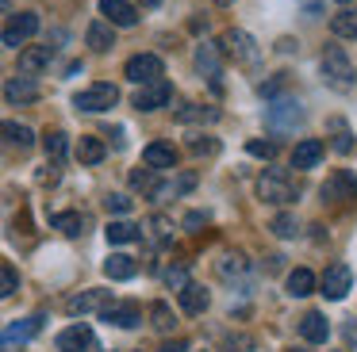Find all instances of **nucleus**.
I'll use <instances>...</instances> for the list:
<instances>
[{"label":"nucleus","instance_id":"nucleus-39","mask_svg":"<svg viewBox=\"0 0 357 352\" xmlns=\"http://www.w3.org/2000/svg\"><path fill=\"white\" fill-rule=\"evenodd\" d=\"M165 283H169L173 291H181L188 283V275H185V264H177V268H169V272H165Z\"/></svg>","mask_w":357,"mask_h":352},{"label":"nucleus","instance_id":"nucleus-42","mask_svg":"<svg viewBox=\"0 0 357 352\" xmlns=\"http://www.w3.org/2000/svg\"><path fill=\"white\" fill-rule=\"evenodd\" d=\"M150 226H154L158 241H169V218H162V214H154V218H150Z\"/></svg>","mask_w":357,"mask_h":352},{"label":"nucleus","instance_id":"nucleus-18","mask_svg":"<svg viewBox=\"0 0 357 352\" xmlns=\"http://www.w3.org/2000/svg\"><path fill=\"white\" fill-rule=\"evenodd\" d=\"M35 333H43V314H35V318H20V321H12V326L4 329V337H0V341H4V344H24V341H31Z\"/></svg>","mask_w":357,"mask_h":352},{"label":"nucleus","instance_id":"nucleus-43","mask_svg":"<svg viewBox=\"0 0 357 352\" xmlns=\"http://www.w3.org/2000/svg\"><path fill=\"white\" fill-rule=\"evenodd\" d=\"M188 150L192 153H215V142H200V134H196L192 142H188Z\"/></svg>","mask_w":357,"mask_h":352},{"label":"nucleus","instance_id":"nucleus-36","mask_svg":"<svg viewBox=\"0 0 357 352\" xmlns=\"http://www.w3.org/2000/svg\"><path fill=\"white\" fill-rule=\"evenodd\" d=\"M12 291H20V272L12 264H0V298H8Z\"/></svg>","mask_w":357,"mask_h":352},{"label":"nucleus","instance_id":"nucleus-2","mask_svg":"<svg viewBox=\"0 0 357 352\" xmlns=\"http://www.w3.org/2000/svg\"><path fill=\"white\" fill-rule=\"evenodd\" d=\"M257 195L265 199V203H292L300 191H296V180L288 173H280V168H269V173L257 180Z\"/></svg>","mask_w":357,"mask_h":352},{"label":"nucleus","instance_id":"nucleus-22","mask_svg":"<svg viewBox=\"0 0 357 352\" xmlns=\"http://www.w3.org/2000/svg\"><path fill=\"white\" fill-rule=\"evenodd\" d=\"M0 138H4L8 145H20V150H31L35 145V130L24 127V122H12V119L0 122Z\"/></svg>","mask_w":357,"mask_h":352},{"label":"nucleus","instance_id":"nucleus-46","mask_svg":"<svg viewBox=\"0 0 357 352\" xmlns=\"http://www.w3.org/2000/svg\"><path fill=\"white\" fill-rule=\"evenodd\" d=\"M0 352H24V344H4L0 341Z\"/></svg>","mask_w":357,"mask_h":352},{"label":"nucleus","instance_id":"nucleus-41","mask_svg":"<svg viewBox=\"0 0 357 352\" xmlns=\"http://www.w3.org/2000/svg\"><path fill=\"white\" fill-rule=\"evenodd\" d=\"M150 173H154V168H142V173H131V184H135V188H142V191H150V188H154V176H150Z\"/></svg>","mask_w":357,"mask_h":352},{"label":"nucleus","instance_id":"nucleus-50","mask_svg":"<svg viewBox=\"0 0 357 352\" xmlns=\"http://www.w3.org/2000/svg\"><path fill=\"white\" fill-rule=\"evenodd\" d=\"M288 352H303V349H288Z\"/></svg>","mask_w":357,"mask_h":352},{"label":"nucleus","instance_id":"nucleus-44","mask_svg":"<svg viewBox=\"0 0 357 352\" xmlns=\"http://www.w3.org/2000/svg\"><path fill=\"white\" fill-rule=\"evenodd\" d=\"M204 222H208V211H192L185 218V230H196V226H204Z\"/></svg>","mask_w":357,"mask_h":352},{"label":"nucleus","instance_id":"nucleus-4","mask_svg":"<svg viewBox=\"0 0 357 352\" xmlns=\"http://www.w3.org/2000/svg\"><path fill=\"white\" fill-rule=\"evenodd\" d=\"M223 50L231 54L238 65H250L254 69L257 61H261V50H257V42L246 35V31H238V27H231V31H223Z\"/></svg>","mask_w":357,"mask_h":352},{"label":"nucleus","instance_id":"nucleus-25","mask_svg":"<svg viewBox=\"0 0 357 352\" xmlns=\"http://www.w3.org/2000/svg\"><path fill=\"white\" fill-rule=\"evenodd\" d=\"M315 272L311 268H296V272H288V295L292 298H307L311 291H315Z\"/></svg>","mask_w":357,"mask_h":352},{"label":"nucleus","instance_id":"nucleus-12","mask_svg":"<svg viewBox=\"0 0 357 352\" xmlns=\"http://www.w3.org/2000/svg\"><path fill=\"white\" fill-rule=\"evenodd\" d=\"M85 349H93V329L85 321H73L70 329L58 333V352H85Z\"/></svg>","mask_w":357,"mask_h":352},{"label":"nucleus","instance_id":"nucleus-9","mask_svg":"<svg viewBox=\"0 0 357 352\" xmlns=\"http://www.w3.org/2000/svg\"><path fill=\"white\" fill-rule=\"evenodd\" d=\"M173 99V84L165 81H154V84H142V92L139 96H135V107H139V111H158V107H165Z\"/></svg>","mask_w":357,"mask_h":352},{"label":"nucleus","instance_id":"nucleus-45","mask_svg":"<svg viewBox=\"0 0 357 352\" xmlns=\"http://www.w3.org/2000/svg\"><path fill=\"white\" fill-rule=\"evenodd\" d=\"M158 352H185V341H173V344H165V349H158Z\"/></svg>","mask_w":357,"mask_h":352},{"label":"nucleus","instance_id":"nucleus-38","mask_svg":"<svg viewBox=\"0 0 357 352\" xmlns=\"http://www.w3.org/2000/svg\"><path fill=\"white\" fill-rule=\"evenodd\" d=\"M131 203H135V199L131 195H119V191H112V195L104 199V207H108L112 214H127V211H131Z\"/></svg>","mask_w":357,"mask_h":352},{"label":"nucleus","instance_id":"nucleus-5","mask_svg":"<svg viewBox=\"0 0 357 352\" xmlns=\"http://www.w3.org/2000/svg\"><path fill=\"white\" fill-rule=\"evenodd\" d=\"M123 73H127V81H135V84H154L165 77V65H162L158 54H135V58H127Z\"/></svg>","mask_w":357,"mask_h":352},{"label":"nucleus","instance_id":"nucleus-37","mask_svg":"<svg viewBox=\"0 0 357 352\" xmlns=\"http://www.w3.org/2000/svg\"><path fill=\"white\" fill-rule=\"evenodd\" d=\"M296 230H300V226H296L292 214H277V218H273V234H277V237H296Z\"/></svg>","mask_w":357,"mask_h":352},{"label":"nucleus","instance_id":"nucleus-47","mask_svg":"<svg viewBox=\"0 0 357 352\" xmlns=\"http://www.w3.org/2000/svg\"><path fill=\"white\" fill-rule=\"evenodd\" d=\"M135 4H142V8H158L162 0H135Z\"/></svg>","mask_w":357,"mask_h":352},{"label":"nucleus","instance_id":"nucleus-49","mask_svg":"<svg viewBox=\"0 0 357 352\" xmlns=\"http://www.w3.org/2000/svg\"><path fill=\"white\" fill-rule=\"evenodd\" d=\"M85 352H104V349H85Z\"/></svg>","mask_w":357,"mask_h":352},{"label":"nucleus","instance_id":"nucleus-1","mask_svg":"<svg viewBox=\"0 0 357 352\" xmlns=\"http://www.w3.org/2000/svg\"><path fill=\"white\" fill-rule=\"evenodd\" d=\"M323 81L338 92H346L349 84H354V61L346 58L342 46H331V50L323 54Z\"/></svg>","mask_w":357,"mask_h":352},{"label":"nucleus","instance_id":"nucleus-40","mask_svg":"<svg viewBox=\"0 0 357 352\" xmlns=\"http://www.w3.org/2000/svg\"><path fill=\"white\" fill-rule=\"evenodd\" d=\"M246 150L254 153V157H265V161H269L273 153H277V142H257V138H254V142H250Z\"/></svg>","mask_w":357,"mask_h":352},{"label":"nucleus","instance_id":"nucleus-8","mask_svg":"<svg viewBox=\"0 0 357 352\" xmlns=\"http://www.w3.org/2000/svg\"><path fill=\"white\" fill-rule=\"evenodd\" d=\"M35 31H39V15H35V12H20V15H12V19H8V27H4V35H0V38H4V46H24Z\"/></svg>","mask_w":357,"mask_h":352},{"label":"nucleus","instance_id":"nucleus-17","mask_svg":"<svg viewBox=\"0 0 357 352\" xmlns=\"http://www.w3.org/2000/svg\"><path fill=\"white\" fill-rule=\"evenodd\" d=\"M108 291L93 287V291H81V295H70V303H66V310L77 318V314H89V310H100V306H108Z\"/></svg>","mask_w":357,"mask_h":352},{"label":"nucleus","instance_id":"nucleus-20","mask_svg":"<svg viewBox=\"0 0 357 352\" xmlns=\"http://www.w3.org/2000/svg\"><path fill=\"white\" fill-rule=\"evenodd\" d=\"M177 298H181V310H185V314H204V310H208V303H211L208 291H204L200 283H192V280L177 291Z\"/></svg>","mask_w":357,"mask_h":352},{"label":"nucleus","instance_id":"nucleus-6","mask_svg":"<svg viewBox=\"0 0 357 352\" xmlns=\"http://www.w3.org/2000/svg\"><path fill=\"white\" fill-rule=\"evenodd\" d=\"M323 199L326 203H346V199H357V176L349 168H338V173L326 176L323 184Z\"/></svg>","mask_w":357,"mask_h":352},{"label":"nucleus","instance_id":"nucleus-3","mask_svg":"<svg viewBox=\"0 0 357 352\" xmlns=\"http://www.w3.org/2000/svg\"><path fill=\"white\" fill-rule=\"evenodd\" d=\"M116 104H119V88L108 84V81L89 84L85 92L73 96V107H77V111H108V107H116Z\"/></svg>","mask_w":357,"mask_h":352},{"label":"nucleus","instance_id":"nucleus-30","mask_svg":"<svg viewBox=\"0 0 357 352\" xmlns=\"http://www.w3.org/2000/svg\"><path fill=\"white\" fill-rule=\"evenodd\" d=\"M43 145H47V157L54 161V165H62V161L70 157V138H66L62 130H50V134L43 138Z\"/></svg>","mask_w":357,"mask_h":352},{"label":"nucleus","instance_id":"nucleus-35","mask_svg":"<svg viewBox=\"0 0 357 352\" xmlns=\"http://www.w3.org/2000/svg\"><path fill=\"white\" fill-rule=\"evenodd\" d=\"M150 318H154V329L158 333H173V326H177V321H173V310L165 303H154L150 306Z\"/></svg>","mask_w":357,"mask_h":352},{"label":"nucleus","instance_id":"nucleus-33","mask_svg":"<svg viewBox=\"0 0 357 352\" xmlns=\"http://www.w3.org/2000/svg\"><path fill=\"white\" fill-rule=\"evenodd\" d=\"M196 65H200V73H208L211 84L219 88V61H215V50H211V46H200V50H196Z\"/></svg>","mask_w":357,"mask_h":352},{"label":"nucleus","instance_id":"nucleus-26","mask_svg":"<svg viewBox=\"0 0 357 352\" xmlns=\"http://www.w3.org/2000/svg\"><path fill=\"white\" fill-rule=\"evenodd\" d=\"M73 153H77V161H81V165H100V161H104V153H108V150H104V142H100V138L85 134V138H77V150H73Z\"/></svg>","mask_w":357,"mask_h":352},{"label":"nucleus","instance_id":"nucleus-11","mask_svg":"<svg viewBox=\"0 0 357 352\" xmlns=\"http://www.w3.org/2000/svg\"><path fill=\"white\" fill-rule=\"evenodd\" d=\"M100 15L112 27H135L139 23V12H135L131 0H100Z\"/></svg>","mask_w":357,"mask_h":352},{"label":"nucleus","instance_id":"nucleus-15","mask_svg":"<svg viewBox=\"0 0 357 352\" xmlns=\"http://www.w3.org/2000/svg\"><path fill=\"white\" fill-rule=\"evenodd\" d=\"M4 99H8V104H35V99H39L35 77H12V81L4 84Z\"/></svg>","mask_w":357,"mask_h":352},{"label":"nucleus","instance_id":"nucleus-31","mask_svg":"<svg viewBox=\"0 0 357 352\" xmlns=\"http://www.w3.org/2000/svg\"><path fill=\"white\" fill-rule=\"evenodd\" d=\"M50 226L62 230L66 237H77L81 230H85V214H77V211H62V214H54V218H50Z\"/></svg>","mask_w":357,"mask_h":352},{"label":"nucleus","instance_id":"nucleus-27","mask_svg":"<svg viewBox=\"0 0 357 352\" xmlns=\"http://www.w3.org/2000/svg\"><path fill=\"white\" fill-rule=\"evenodd\" d=\"M104 237H108L112 245H127V241H139V237H142V230L135 226V222H123V218H116V222H108V230H104Z\"/></svg>","mask_w":357,"mask_h":352},{"label":"nucleus","instance_id":"nucleus-7","mask_svg":"<svg viewBox=\"0 0 357 352\" xmlns=\"http://www.w3.org/2000/svg\"><path fill=\"white\" fill-rule=\"evenodd\" d=\"M319 287H323V295L326 298H334V303H338V298H346V291L354 287V272H349V264H331L323 272V280H319Z\"/></svg>","mask_w":357,"mask_h":352},{"label":"nucleus","instance_id":"nucleus-34","mask_svg":"<svg viewBox=\"0 0 357 352\" xmlns=\"http://www.w3.org/2000/svg\"><path fill=\"white\" fill-rule=\"evenodd\" d=\"M331 145H334V150H338V153H349V150H354V134H349V127H346V122H342V119H331Z\"/></svg>","mask_w":357,"mask_h":352},{"label":"nucleus","instance_id":"nucleus-21","mask_svg":"<svg viewBox=\"0 0 357 352\" xmlns=\"http://www.w3.org/2000/svg\"><path fill=\"white\" fill-rule=\"evenodd\" d=\"M300 333H303V341L323 344L326 337H331V321H326L319 310H307V314H303V321H300Z\"/></svg>","mask_w":357,"mask_h":352},{"label":"nucleus","instance_id":"nucleus-23","mask_svg":"<svg viewBox=\"0 0 357 352\" xmlns=\"http://www.w3.org/2000/svg\"><path fill=\"white\" fill-rule=\"evenodd\" d=\"M85 42L93 46L96 54H104V50H112L116 46V31H112V23H104V19H96V23H89V35H85Z\"/></svg>","mask_w":357,"mask_h":352},{"label":"nucleus","instance_id":"nucleus-13","mask_svg":"<svg viewBox=\"0 0 357 352\" xmlns=\"http://www.w3.org/2000/svg\"><path fill=\"white\" fill-rule=\"evenodd\" d=\"M300 119H303L300 99H277V104L269 107V127L273 130H288V127H296Z\"/></svg>","mask_w":357,"mask_h":352},{"label":"nucleus","instance_id":"nucleus-24","mask_svg":"<svg viewBox=\"0 0 357 352\" xmlns=\"http://www.w3.org/2000/svg\"><path fill=\"white\" fill-rule=\"evenodd\" d=\"M135 272H139V264H135L127 253H112V257L104 260V275H108V280H131Z\"/></svg>","mask_w":357,"mask_h":352},{"label":"nucleus","instance_id":"nucleus-19","mask_svg":"<svg viewBox=\"0 0 357 352\" xmlns=\"http://www.w3.org/2000/svg\"><path fill=\"white\" fill-rule=\"evenodd\" d=\"M50 46H27L24 54H20V77H35V73H43V69L50 65Z\"/></svg>","mask_w":357,"mask_h":352},{"label":"nucleus","instance_id":"nucleus-16","mask_svg":"<svg viewBox=\"0 0 357 352\" xmlns=\"http://www.w3.org/2000/svg\"><path fill=\"white\" fill-rule=\"evenodd\" d=\"M323 153H326V145L319 142V138H303L292 150V168H315L319 161H323Z\"/></svg>","mask_w":357,"mask_h":352},{"label":"nucleus","instance_id":"nucleus-14","mask_svg":"<svg viewBox=\"0 0 357 352\" xmlns=\"http://www.w3.org/2000/svg\"><path fill=\"white\" fill-rule=\"evenodd\" d=\"M142 165L154 168V173H165V168L177 165V150H173L169 142H150L146 150H142Z\"/></svg>","mask_w":357,"mask_h":352},{"label":"nucleus","instance_id":"nucleus-32","mask_svg":"<svg viewBox=\"0 0 357 352\" xmlns=\"http://www.w3.org/2000/svg\"><path fill=\"white\" fill-rule=\"evenodd\" d=\"M215 119H219L215 107H200V104L177 107V122H215Z\"/></svg>","mask_w":357,"mask_h":352},{"label":"nucleus","instance_id":"nucleus-29","mask_svg":"<svg viewBox=\"0 0 357 352\" xmlns=\"http://www.w3.org/2000/svg\"><path fill=\"white\" fill-rule=\"evenodd\" d=\"M215 272L223 275V280H242V275L250 272V260L242 257V253H227V257L215 264Z\"/></svg>","mask_w":357,"mask_h":352},{"label":"nucleus","instance_id":"nucleus-10","mask_svg":"<svg viewBox=\"0 0 357 352\" xmlns=\"http://www.w3.org/2000/svg\"><path fill=\"white\" fill-rule=\"evenodd\" d=\"M100 321L119 326V329H131V326L142 321V310L135 303H108V306H100Z\"/></svg>","mask_w":357,"mask_h":352},{"label":"nucleus","instance_id":"nucleus-48","mask_svg":"<svg viewBox=\"0 0 357 352\" xmlns=\"http://www.w3.org/2000/svg\"><path fill=\"white\" fill-rule=\"evenodd\" d=\"M211 4H223L227 8V4H234V0H211Z\"/></svg>","mask_w":357,"mask_h":352},{"label":"nucleus","instance_id":"nucleus-28","mask_svg":"<svg viewBox=\"0 0 357 352\" xmlns=\"http://www.w3.org/2000/svg\"><path fill=\"white\" fill-rule=\"evenodd\" d=\"M331 31L338 38H357V8H342L331 15Z\"/></svg>","mask_w":357,"mask_h":352}]
</instances>
